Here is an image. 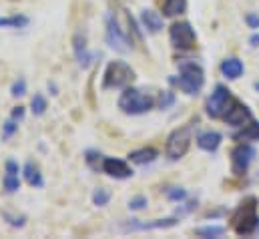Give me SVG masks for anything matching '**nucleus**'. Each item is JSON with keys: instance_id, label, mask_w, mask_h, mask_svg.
Segmentation results:
<instances>
[{"instance_id": "obj_1", "label": "nucleus", "mask_w": 259, "mask_h": 239, "mask_svg": "<svg viewBox=\"0 0 259 239\" xmlns=\"http://www.w3.org/2000/svg\"><path fill=\"white\" fill-rule=\"evenodd\" d=\"M257 197L249 195L245 197L239 207L235 209V213L231 215V227L237 235H251L255 233L259 225V215H257Z\"/></svg>"}, {"instance_id": "obj_2", "label": "nucleus", "mask_w": 259, "mask_h": 239, "mask_svg": "<svg viewBox=\"0 0 259 239\" xmlns=\"http://www.w3.org/2000/svg\"><path fill=\"white\" fill-rule=\"evenodd\" d=\"M195 127H197V119L185 123L183 127L175 129V131L169 135V139H167V147H165V153H167L169 159L177 161V159H181V157L189 151L191 141H193Z\"/></svg>"}, {"instance_id": "obj_3", "label": "nucleus", "mask_w": 259, "mask_h": 239, "mask_svg": "<svg viewBox=\"0 0 259 239\" xmlns=\"http://www.w3.org/2000/svg\"><path fill=\"white\" fill-rule=\"evenodd\" d=\"M135 81V70L125 60H113L109 62L103 78V89H125Z\"/></svg>"}, {"instance_id": "obj_4", "label": "nucleus", "mask_w": 259, "mask_h": 239, "mask_svg": "<svg viewBox=\"0 0 259 239\" xmlns=\"http://www.w3.org/2000/svg\"><path fill=\"white\" fill-rule=\"evenodd\" d=\"M203 83H205V72H203V68H201L197 62H191V60L181 62L177 85H179V89H181L183 93H187V95H197V93L201 91Z\"/></svg>"}, {"instance_id": "obj_5", "label": "nucleus", "mask_w": 259, "mask_h": 239, "mask_svg": "<svg viewBox=\"0 0 259 239\" xmlns=\"http://www.w3.org/2000/svg\"><path fill=\"white\" fill-rule=\"evenodd\" d=\"M155 105L153 97L139 91V89H125V93L119 99V109L127 115H143Z\"/></svg>"}, {"instance_id": "obj_6", "label": "nucleus", "mask_w": 259, "mask_h": 239, "mask_svg": "<svg viewBox=\"0 0 259 239\" xmlns=\"http://www.w3.org/2000/svg\"><path fill=\"white\" fill-rule=\"evenodd\" d=\"M169 38H171V45L179 51H189L195 47V30L189 22H175L171 24L169 28Z\"/></svg>"}, {"instance_id": "obj_7", "label": "nucleus", "mask_w": 259, "mask_h": 239, "mask_svg": "<svg viewBox=\"0 0 259 239\" xmlns=\"http://www.w3.org/2000/svg\"><path fill=\"white\" fill-rule=\"evenodd\" d=\"M231 101H233L231 99V91L225 85H217L215 91L211 93L209 101H207V113H209V117H213V119L223 117L225 111L229 109Z\"/></svg>"}, {"instance_id": "obj_8", "label": "nucleus", "mask_w": 259, "mask_h": 239, "mask_svg": "<svg viewBox=\"0 0 259 239\" xmlns=\"http://www.w3.org/2000/svg\"><path fill=\"white\" fill-rule=\"evenodd\" d=\"M107 45L117 53H129L131 51L129 36L121 30V26L113 14L107 16Z\"/></svg>"}, {"instance_id": "obj_9", "label": "nucleus", "mask_w": 259, "mask_h": 239, "mask_svg": "<svg viewBox=\"0 0 259 239\" xmlns=\"http://www.w3.org/2000/svg\"><path fill=\"white\" fill-rule=\"evenodd\" d=\"M253 157H255V149L251 145H245V143L237 145L231 151V171H233V175H237V177L245 175Z\"/></svg>"}, {"instance_id": "obj_10", "label": "nucleus", "mask_w": 259, "mask_h": 239, "mask_svg": "<svg viewBox=\"0 0 259 239\" xmlns=\"http://www.w3.org/2000/svg\"><path fill=\"white\" fill-rule=\"evenodd\" d=\"M223 119H225L227 125H231V127H243V125H247V123L251 121V111H249L243 103L231 101V105H229V109L225 111Z\"/></svg>"}, {"instance_id": "obj_11", "label": "nucleus", "mask_w": 259, "mask_h": 239, "mask_svg": "<svg viewBox=\"0 0 259 239\" xmlns=\"http://www.w3.org/2000/svg\"><path fill=\"white\" fill-rule=\"evenodd\" d=\"M103 171L109 175V177H115V179H127L133 175V169L125 161L121 159H115V157H107L103 161Z\"/></svg>"}, {"instance_id": "obj_12", "label": "nucleus", "mask_w": 259, "mask_h": 239, "mask_svg": "<svg viewBox=\"0 0 259 239\" xmlns=\"http://www.w3.org/2000/svg\"><path fill=\"white\" fill-rule=\"evenodd\" d=\"M197 145H199V149L209 151V153L217 151V147L221 145V135L217 131H205V133H201L197 137Z\"/></svg>"}, {"instance_id": "obj_13", "label": "nucleus", "mask_w": 259, "mask_h": 239, "mask_svg": "<svg viewBox=\"0 0 259 239\" xmlns=\"http://www.w3.org/2000/svg\"><path fill=\"white\" fill-rule=\"evenodd\" d=\"M4 189L8 193H14L20 189V181H18V165L14 161L6 163V175H4Z\"/></svg>"}, {"instance_id": "obj_14", "label": "nucleus", "mask_w": 259, "mask_h": 239, "mask_svg": "<svg viewBox=\"0 0 259 239\" xmlns=\"http://www.w3.org/2000/svg\"><path fill=\"white\" fill-rule=\"evenodd\" d=\"M141 20H143L145 28H147L149 32H153V34H157V32L163 28V18H161V14L155 12V10H143V12H141Z\"/></svg>"}, {"instance_id": "obj_15", "label": "nucleus", "mask_w": 259, "mask_h": 239, "mask_svg": "<svg viewBox=\"0 0 259 239\" xmlns=\"http://www.w3.org/2000/svg\"><path fill=\"white\" fill-rule=\"evenodd\" d=\"M177 225V219L171 217V219H157L153 223H139V221H131L129 225H125V229H165V227H173Z\"/></svg>"}, {"instance_id": "obj_16", "label": "nucleus", "mask_w": 259, "mask_h": 239, "mask_svg": "<svg viewBox=\"0 0 259 239\" xmlns=\"http://www.w3.org/2000/svg\"><path fill=\"white\" fill-rule=\"evenodd\" d=\"M74 55H76V60L82 68H87L93 62V55H89V51H87V41L80 34L74 36Z\"/></svg>"}, {"instance_id": "obj_17", "label": "nucleus", "mask_w": 259, "mask_h": 239, "mask_svg": "<svg viewBox=\"0 0 259 239\" xmlns=\"http://www.w3.org/2000/svg\"><path fill=\"white\" fill-rule=\"evenodd\" d=\"M221 72H223V76L235 81V78H239V76L243 74V62L237 59L223 60V62H221Z\"/></svg>"}, {"instance_id": "obj_18", "label": "nucleus", "mask_w": 259, "mask_h": 239, "mask_svg": "<svg viewBox=\"0 0 259 239\" xmlns=\"http://www.w3.org/2000/svg\"><path fill=\"white\" fill-rule=\"evenodd\" d=\"M235 141H259V123L257 121H249L247 125L241 127L239 133L233 135Z\"/></svg>"}, {"instance_id": "obj_19", "label": "nucleus", "mask_w": 259, "mask_h": 239, "mask_svg": "<svg viewBox=\"0 0 259 239\" xmlns=\"http://www.w3.org/2000/svg\"><path fill=\"white\" fill-rule=\"evenodd\" d=\"M159 157L157 149H151V147H145V149H137L129 155V159L133 163H139V165H147V163H153L155 159Z\"/></svg>"}, {"instance_id": "obj_20", "label": "nucleus", "mask_w": 259, "mask_h": 239, "mask_svg": "<svg viewBox=\"0 0 259 239\" xmlns=\"http://www.w3.org/2000/svg\"><path fill=\"white\" fill-rule=\"evenodd\" d=\"M185 8H187V0H163V14L165 16L183 14Z\"/></svg>"}, {"instance_id": "obj_21", "label": "nucleus", "mask_w": 259, "mask_h": 239, "mask_svg": "<svg viewBox=\"0 0 259 239\" xmlns=\"http://www.w3.org/2000/svg\"><path fill=\"white\" fill-rule=\"evenodd\" d=\"M24 179L32 187H40L42 185V175H40V171H38V167L34 163H26L24 165Z\"/></svg>"}, {"instance_id": "obj_22", "label": "nucleus", "mask_w": 259, "mask_h": 239, "mask_svg": "<svg viewBox=\"0 0 259 239\" xmlns=\"http://www.w3.org/2000/svg\"><path fill=\"white\" fill-rule=\"evenodd\" d=\"M28 24V18L26 16H22V14H14V16H4V18H0V26L2 28H22V26H26Z\"/></svg>"}, {"instance_id": "obj_23", "label": "nucleus", "mask_w": 259, "mask_h": 239, "mask_svg": "<svg viewBox=\"0 0 259 239\" xmlns=\"http://www.w3.org/2000/svg\"><path fill=\"white\" fill-rule=\"evenodd\" d=\"M223 231H225V227H221V225H207V227L195 229V233L199 237H219V235H223Z\"/></svg>"}, {"instance_id": "obj_24", "label": "nucleus", "mask_w": 259, "mask_h": 239, "mask_svg": "<svg viewBox=\"0 0 259 239\" xmlns=\"http://www.w3.org/2000/svg\"><path fill=\"white\" fill-rule=\"evenodd\" d=\"M30 107H32V113L34 115H45V111H47V99L42 95H34L32 101H30Z\"/></svg>"}, {"instance_id": "obj_25", "label": "nucleus", "mask_w": 259, "mask_h": 239, "mask_svg": "<svg viewBox=\"0 0 259 239\" xmlns=\"http://www.w3.org/2000/svg\"><path fill=\"white\" fill-rule=\"evenodd\" d=\"M109 201H111V191H109V189H97V191L93 193V203H95V205L103 207V205H107Z\"/></svg>"}, {"instance_id": "obj_26", "label": "nucleus", "mask_w": 259, "mask_h": 239, "mask_svg": "<svg viewBox=\"0 0 259 239\" xmlns=\"http://www.w3.org/2000/svg\"><path fill=\"white\" fill-rule=\"evenodd\" d=\"M0 213H2V217H4L12 227H22V225H24V215H12V213L6 211V209L0 211Z\"/></svg>"}, {"instance_id": "obj_27", "label": "nucleus", "mask_w": 259, "mask_h": 239, "mask_svg": "<svg viewBox=\"0 0 259 239\" xmlns=\"http://www.w3.org/2000/svg\"><path fill=\"white\" fill-rule=\"evenodd\" d=\"M24 93H26V83H24V78H18L12 85V97H22Z\"/></svg>"}, {"instance_id": "obj_28", "label": "nucleus", "mask_w": 259, "mask_h": 239, "mask_svg": "<svg viewBox=\"0 0 259 239\" xmlns=\"http://www.w3.org/2000/svg\"><path fill=\"white\" fill-rule=\"evenodd\" d=\"M175 103V97H173V93H169V91H165L163 95H161V99H159V107L161 109H167L169 105H173Z\"/></svg>"}, {"instance_id": "obj_29", "label": "nucleus", "mask_w": 259, "mask_h": 239, "mask_svg": "<svg viewBox=\"0 0 259 239\" xmlns=\"http://www.w3.org/2000/svg\"><path fill=\"white\" fill-rule=\"evenodd\" d=\"M167 195H169V199H171V201H181V199H185V195H187V193H185L181 187H173V189H169V193H167Z\"/></svg>"}, {"instance_id": "obj_30", "label": "nucleus", "mask_w": 259, "mask_h": 239, "mask_svg": "<svg viewBox=\"0 0 259 239\" xmlns=\"http://www.w3.org/2000/svg\"><path fill=\"white\" fill-rule=\"evenodd\" d=\"M145 205H147V197H145V195H139V197L131 199V203H129V207H131V209H135V211L143 209Z\"/></svg>"}, {"instance_id": "obj_31", "label": "nucleus", "mask_w": 259, "mask_h": 239, "mask_svg": "<svg viewBox=\"0 0 259 239\" xmlns=\"http://www.w3.org/2000/svg\"><path fill=\"white\" fill-rule=\"evenodd\" d=\"M14 131H16V123H14V119H10L4 125V137H10Z\"/></svg>"}, {"instance_id": "obj_32", "label": "nucleus", "mask_w": 259, "mask_h": 239, "mask_svg": "<svg viewBox=\"0 0 259 239\" xmlns=\"http://www.w3.org/2000/svg\"><path fill=\"white\" fill-rule=\"evenodd\" d=\"M247 24L251 28H259V16L257 14H247Z\"/></svg>"}, {"instance_id": "obj_33", "label": "nucleus", "mask_w": 259, "mask_h": 239, "mask_svg": "<svg viewBox=\"0 0 259 239\" xmlns=\"http://www.w3.org/2000/svg\"><path fill=\"white\" fill-rule=\"evenodd\" d=\"M22 117H24V109H22V107H16V109L12 111V119H14V121L18 119V121H20Z\"/></svg>"}, {"instance_id": "obj_34", "label": "nucleus", "mask_w": 259, "mask_h": 239, "mask_svg": "<svg viewBox=\"0 0 259 239\" xmlns=\"http://www.w3.org/2000/svg\"><path fill=\"white\" fill-rule=\"evenodd\" d=\"M251 47H259V36L255 34V36H251Z\"/></svg>"}, {"instance_id": "obj_35", "label": "nucleus", "mask_w": 259, "mask_h": 239, "mask_svg": "<svg viewBox=\"0 0 259 239\" xmlns=\"http://www.w3.org/2000/svg\"><path fill=\"white\" fill-rule=\"evenodd\" d=\"M255 89H257V91H259V81H257V83H255Z\"/></svg>"}]
</instances>
